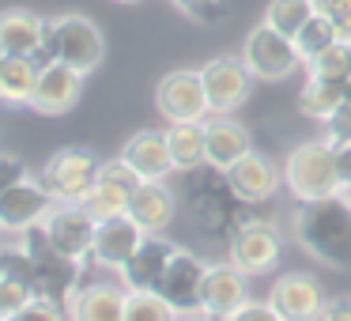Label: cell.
I'll return each mask as SVG.
<instances>
[{
	"instance_id": "obj_1",
	"label": "cell",
	"mask_w": 351,
	"mask_h": 321,
	"mask_svg": "<svg viewBox=\"0 0 351 321\" xmlns=\"http://www.w3.org/2000/svg\"><path fill=\"white\" fill-rule=\"evenodd\" d=\"M291 235L313 261L328 268H351V200L343 193L298 200Z\"/></svg>"
},
{
	"instance_id": "obj_16",
	"label": "cell",
	"mask_w": 351,
	"mask_h": 321,
	"mask_svg": "<svg viewBox=\"0 0 351 321\" xmlns=\"http://www.w3.org/2000/svg\"><path fill=\"white\" fill-rule=\"evenodd\" d=\"M147 238V230L140 227L132 215H117V219L99 223L95 230V246H91V265L99 268H121L125 261L136 253V246Z\"/></svg>"
},
{
	"instance_id": "obj_40",
	"label": "cell",
	"mask_w": 351,
	"mask_h": 321,
	"mask_svg": "<svg viewBox=\"0 0 351 321\" xmlns=\"http://www.w3.org/2000/svg\"><path fill=\"white\" fill-rule=\"evenodd\" d=\"M336 152V178H340V193L351 189V144H332Z\"/></svg>"
},
{
	"instance_id": "obj_25",
	"label": "cell",
	"mask_w": 351,
	"mask_h": 321,
	"mask_svg": "<svg viewBox=\"0 0 351 321\" xmlns=\"http://www.w3.org/2000/svg\"><path fill=\"white\" fill-rule=\"evenodd\" d=\"M80 204H84L99 223H106V219H117V215H129L132 189H129V185H121V182H114V178H102L99 174V185H95Z\"/></svg>"
},
{
	"instance_id": "obj_32",
	"label": "cell",
	"mask_w": 351,
	"mask_h": 321,
	"mask_svg": "<svg viewBox=\"0 0 351 321\" xmlns=\"http://www.w3.org/2000/svg\"><path fill=\"white\" fill-rule=\"evenodd\" d=\"M0 272L34 283V261H31V253H27L23 246H0Z\"/></svg>"
},
{
	"instance_id": "obj_10",
	"label": "cell",
	"mask_w": 351,
	"mask_h": 321,
	"mask_svg": "<svg viewBox=\"0 0 351 321\" xmlns=\"http://www.w3.org/2000/svg\"><path fill=\"white\" fill-rule=\"evenodd\" d=\"M49 204H53L49 189L38 178L27 174L23 182H16L8 193H0V230H4V235H23V230L38 227V223L46 219Z\"/></svg>"
},
{
	"instance_id": "obj_9",
	"label": "cell",
	"mask_w": 351,
	"mask_h": 321,
	"mask_svg": "<svg viewBox=\"0 0 351 321\" xmlns=\"http://www.w3.org/2000/svg\"><path fill=\"white\" fill-rule=\"evenodd\" d=\"M280 253H283V238L272 223L265 219H253L242 223L230 238V265L242 268L245 276H265L280 265Z\"/></svg>"
},
{
	"instance_id": "obj_11",
	"label": "cell",
	"mask_w": 351,
	"mask_h": 321,
	"mask_svg": "<svg viewBox=\"0 0 351 321\" xmlns=\"http://www.w3.org/2000/svg\"><path fill=\"white\" fill-rule=\"evenodd\" d=\"M80 91H84V72H76L72 64H61V61H46L27 106H31L34 114L57 117V114H69V110L76 106Z\"/></svg>"
},
{
	"instance_id": "obj_44",
	"label": "cell",
	"mask_w": 351,
	"mask_h": 321,
	"mask_svg": "<svg viewBox=\"0 0 351 321\" xmlns=\"http://www.w3.org/2000/svg\"><path fill=\"white\" fill-rule=\"evenodd\" d=\"M0 61H4V49H0Z\"/></svg>"
},
{
	"instance_id": "obj_26",
	"label": "cell",
	"mask_w": 351,
	"mask_h": 321,
	"mask_svg": "<svg viewBox=\"0 0 351 321\" xmlns=\"http://www.w3.org/2000/svg\"><path fill=\"white\" fill-rule=\"evenodd\" d=\"M343 91H348V84H332V80L306 76V87H302V95H298V110H302L306 117L325 121V117L343 102Z\"/></svg>"
},
{
	"instance_id": "obj_22",
	"label": "cell",
	"mask_w": 351,
	"mask_h": 321,
	"mask_svg": "<svg viewBox=\"0 0 351 321\" xmlns=\"http://www.w3.org/2000/svg\"><path fill=\"white\" fill-rule=\"evenodd\" d=\"M174 193L167 189L162 182H144L136 193H132V204H129V215L147 230V235H162L174 219Z\"/></svg>"
},
{
	"instance_id": "obj_33",
	"label": "cell",
	"mask_w": 351,
	"mask_h": 321,
	"mask_svg": "<svg viewBox=\"0 0 351 321\" xmlns=\"http://www.w3.org/2000/svg\"><path fill=\"white\" fill-rule=\"evenodd\" d=\"M8 321H69V313H64L49 295H34L31 302H27L19 313H12Z\"/></svg>"
},
{
	"instance_id": "obj_36",
	"label": "cell",
	"mask_w": 351,
	"mask_h": 321,
	"mask_svg": "<svg viewBox=\"0 0 351 321\" xmlns=\"http://www.w3.org/2000/svg\"><path fill=\"white\" fill-rule=\"evenodd\" d=\"M174 8L185 12V16H193L197 23H215V19H223V0H174Z\"/></svg>"
},
{
	"instance_id": "obj_6",
	"label": "cell",
	"mask_w": 351,
	"mask_h": 321,
	"mask_svg": "<svg viewBox=\"0 0 351 321\" xmlns=\"http://www.w3.org/2000/svg\"><path fill=\"white\" fill-rule=\"evenodd\" d=\"M242 61L257 80H268V84H272V80L291 76V72L302 64V57H298V49H295V38L280 34L268 23H257L242 42Z\"/></svg>"
},
{
	"instance_id": "obj_30",
	"label": "cell",
	"mask_w": 351,
	"mask_h": 321,
	"mask_svg": "<svg viewBox=\"0 0 351 321\" xmlns=\"http://www.w3.org/2000/svg\"><path fill=\"white\" fill-rule=\"evenodd\" d=\"M332 42H343L340 34H336V27L328 23L325 16H313L310 23L302 27V31L295 34V49H298V57H302V64L310 61V57H317V54H325Z\"/></svg>"
},
{
	"instance_id": "obj_5",
	"label": "cell",
	"mask_w": 351,
	"mask_h": 321,
	"mask_svg": "<svg viewBox=\"0 0 351 321\" xmlns=\"http://www.w3.org/2000/svg\"><path fill=\"white\" fill-rule=\"evenodd\" d=\"M99 174H102V163L95 152H87V147H61V152L42 167L38 182L49 189L53 200L80 204V200L99 185Z\"/></svg>"
},
{
	"instance_id": "obj_39",
	"label": "cell",
	"mask_w": 351,
	"mask_h": 321,
	"mask_svg": "<svg viewBox=\"0 0 351 321\" xmlns=\"http://www.w3.org/2000/svg\"><path fill=\"white\" fill-rule=\"evenodd\" d=\"M317 321H351V295L325 298V310H321Z\"/></svg>"
},
{
	"instance_id": "obj_7",
	"label": "cell",
	"mask_w": 351,
	"mask_h": 321,
	"mask_svg": "<svg viewBox=\"0 0 351 321\" xmlns=\"http://www.w3.org/2000/svg\"><path fill=\"white\" fill-rule=\"evenodd\" d=\"M155 106L167 117L170 125L178 121H204L212 114L208 106V91L204 80H200V69H174L159 80L155 87Z\"/></svg>"
},
{
	"instance_id": "obj_17",
	"label": "cell",
	"mask_w": 351,
	"mask_h": 321,
	"mask_svg": "<svg viewBox=\"0 0 351 321\" xmlns=\"http://www.w3.org/2000/svg\"><path fill=\"white\" fill-rule=\"evenodd\" d=\"M174 253H178L174 242H167L162 235H147L144 242L136 246V253L117 268V272H121V283L129 291H155Z\"/></svg>"
},
{
	"instance_id": "obj_27",
	"label": "cell",
	"mask_w": 351,
	"mask_h": 321,
	"mask_svg": "<svg viewBox=\"0 0 351 321\" xmlns=\"http://www.w3.org/2000/svg\"><path fill=\"white\" fill-rule=\"evenodd\" d=\"M313 16H317V4H313V0H268L261 23H268V27H276L280 34L295 38Z\"/></svg>"
},
{
	"instance_id": "obj_35",
	"label": "cell",
	"mask_w": 351,
	"mask_h": 321,
	"mask_svg": "<svg viewBox=\"0 0 351 321\" xmlns=\"http://www.w3.org/2000/svg\"><path fill=\"white\" fill-rule=\"evenodd\" d=\"M325 140L328 144H351V102H340L325 117Z\"/></svg>"
},
{
	"instance_id": "obj_18",
	"label": "cell",
	"mask_w": 351,
	"mask_h": 321,
	"mask_svg": "<svg viewBox=\"0 0 351 321\" xmlns=\"http://www.w3.org/2000/svg\"><path fill=\"white\" fill-rule=\"evenodd\" d=\"M125 283H87L69 295V321H125Z\"/></svg>"
},
{
	"instance_id": "obj_14",
	"label": "cell",
	"mask_w": 351,
	"mask_h": 321,
	"mask_svg": "<svg viewBox=\"0 0 351 321\" xmlns=\"http://www.w3.org/2000/svg\"><path fill=\"white\" fill-rule=\"evenodd\" d=\"M204 272H208L204 261L193 257L189 250H178L174 257H170V265H167V272H162V280L155 291H159L182 318L185 313H200V283H204Z\"/></svg>"
},
{
	"instance_id": "obj_38",
	"label": "cell",
	"mask_w": 351,
	"mask_h": 321,
	"mask_svg": "<svg viewBox=\"0 0 351 321\" xmlns=\"http://www.w3.org/2000/svg\"><path fill=\"white\" fill-rule=\"evenodd\" d=\"M27 178V167L23 159H12V155H0V193H8L16 182Z\"/></svg>"
},
{
	"instance_id": "obj_4",
	"label": "cell",
	"mask_w": 351,
	"mask_h": 321,
	"mask_svg": "<svg viewBox=\"0 0 351 321\" xmlns=\"http://www.w3.org/2000/svg\"><path fill=\"white\" fill-rule=\"evenodd\" d=\"M38 227H42V235H46V246L61 261H69V265H76V261H91V246H95L99 219H95L84 204L53 200L49 212H46V219H42Z\"/></svg>"
},
{
	"instance_id": "obj_8",
	"label": "cell",
	"mask_w": 351,
	"mask_h": 321,
	"mask_svg": "<svg viewBox=\"0 0 351 321\" xmlns=\"http://www.w3.org/2000/svg\"><path fill=\"white\" fill-rule=\"evenodd\" d=\"M200 80H204L212 114H234V110L250 99L257 76L245 69L242 57H212V61L200 69Z\"/></svg>"
},
{
	"instance_id": "obj_31",
	"label": "cell",
	"mask_w": 351,
	"mask_h": 321,
	"mask_svg": "<svg viewBox=\"0 0 351 321\" xmlns=\"http://www.w3.org/2000/svg\"><path fill=\"white\" fill-rule=\"evenodd\" d=\"M38 295L31 280H16V276H4L0 280V321H8L12 313H19L31 298Z\"/></svg>"
},
{
	"instance_id": "obj_3",
	"label": "cell",
	"mask_w": 351,
	"mask_h": 321,
	"mask_svg": "<svg viewBox=\"0 0 351 321\" xmlns=\"http://www.w3.org/2000/svg\"><path fill=\"white\" fill-rule=\"evenodd\" d=\"M283 185L295 200H321L340 193V178H336V152L325 136L306 140V144L291 147L283 159Z\"/></svg>"
},
{
	"instance_id": "obj_37",
	"label": "cell",
	"mask_w": 351,
	"mask_h": 321,
	"mask_svg": "<svg viewBox=\"0 0 351 321\" xmlns=\"http://www.w3.org/2000/svg\"><path fill=\"white\" fill-rule=\"evenodd\" d=\"M227 321H283L280 313H276V306L272 302H245V306H238L234 313H230Z\"/></svg>"
},
{
	"instance_id": "obj_2",
	"label": "cell",
	"mask_w": 351,
	"mask_h": 321,
	"mask_svg": "<svg viewBox=\"0 0 351 321\" xmlns=\"http://www.w3.org/2000/svg\"><path fill=\"white\" fill-rule=\"evenodd\" d=\"M102 54H106L102 31L87 16L64 12V16H57V19H46L42 64H46V61H61V64H72L76 72H84V76H87V72H95L102 64Z\"/></svg>"
},
{
	"instance_id": "obj_21",
	"label": "cell",
	"mask_w": 351,
	"mask_h": 321,
	"mask_svg": "<svg viewBox=\"0 0 351 321\" xmlns=\"http://www.w3.org/2000/svg\"><path fill=\"white\" fill-rule=\"evenodd\" d=\"M204 140H208V163L215 170H227L234 167L242 155L253 152V140L245 132V125H238L234 117L227 114H215L212 121H204Z\"/></svg>"
},
{
	"instance_id": "obj_46",
	"label": "cell",
	"mask_w": 351,
	"mask_h": 321,
	"mask_svg": "<svg viewBox=\"0 0 351 321\" xmlns=\"http://www.w3.org/2000/svg\"><path fill=\"white\" fill-rule=\"evenodd\" d=\"M0 280H4V272H0Z\"/></svg>"
},
{
	"instance_id": "obj_12",
	"label": "cell",
	"mask_w": 351,
	"mask_h": 321,
	"mask_svg": "<svg viewBox=\"0 0 351 321\" xmlns=\"http://www.w3.org/2000/svg\"><path fill=\"white\" fill-rule=\"evenodd\" d=\"M250 302V276L242 268L227 265H208L204 283H200V313L215 321H227L238 306Z\"/></svg>"
},
{
	"instance_id": "obj_19",
	"label": "cell",
	"mask_w": 351,
	"mask_h": 321,
	"mask_svg": "<svg viewBox=\"0 0 351 321\" xmlns=\"http://www.w3.org/2000/svg\"><path fill=\"white\" fill-rule=\"evenodd\" d=\"M121 159L129 163V167L144 178V182H162V178L174 170L167 132H155V129H144V132H136V136L125 140Z\"/></svg>"
},
{
	"instance_id": "obj_42",
	"label": "cell",
	"mask_w": 351,
	"mask_h": 321,
	"mask_svg": "<svg viewBox=\"0 0 351 321\" xmlns=\"http://www.w3.org/2000/svg\"><path fill=\"white\" fill-rule=\"evenodd\" d=\"M343 102H351V80H348V91H343Z\"/></svg>"
},
{
	"instance_id": "obj_29",
	"label": "cell",
	"mask_w": 351,
	"mask_h": 321,
	"mask_svg": "<svg viewBox=\"0 0 351 321\" xmlns=\"http://www.w3.org/2000/svg\"><path fill=\"white\" fill-rule=\"evenodd\" d=\"M125 321H182V313H178L159 291H129Z\"/></svg>"
},
{
	"instance_id": "obj_43",
	"label": "cell",
	"mask_w": 351,
	"mask_h": 321,
	"mask_svg": "<svg viewBox=\"0 0 351 321\" xmlns=\"http://www.w3.org/2000/svg\"><path fill=\"white\" fill-rule=\"evenodd\" d=\"M343 197H348V200H351V189H343Z\"/></svg>"
},
{
	"instance_id": "obj_15",
	"label": "cell",
	"mask_w": 351,
	"mask_h": 321,
	"mask_svg": "<svg viewBox=\"0 0 351 321\" xmlns=\"http://www.w3.org/2000/svg\"><path fill=\"white\" fill-rule=\"evenodd\" d=\"M223 178H227L230 193H234L238 200H245V204H261V200L276 197V189H280V182H283V170L276 167L268 155L250 152V155H242L234 167L223 170Z\"/></svg>"
},
{
	"instance_id": "obj_41",
	"label": "cell",
	"mask_w": 351,
	"mask_h": 321,
	"mask_svg": "<svg viewBox=\"0 0 351 321\" xmlns=\"http://www.w3.org/2000/svg\"><path fill=\"white\" fill-rule=\"evenodd\" d=\"M182 321H215V318H208V313H185Z\"/></svg>"
},
{
	"instance_id": "obj_24",
	"label": "cell",
	"mask_w": 351,
	"mask_h": 321,
	"mask_svg": "<svg viewBox=\"0 0 351 321\" xmlns=\"http://www.w3.org/2000/svg\"><path fill=\"white\" fill-rule=\"evenodd\" d=\"M170 159L174 170H197L200 163H208V140H204V121H178L167 129Z\"/></svg>"
},
{
	"instance_id": "obj_34",
	"label": "cell",
	"mask_w": 351,
	"mask_h": 321,
	"mask_svg": "<svg viewBox=\"0 0 351 321\" xmlns=\"http://www.w3.org/2000/svg\"><path fill=\"white\" fill-rule=\"evenodd\" d=\"M317 4V16H325L336 27L343 42H351V0H313Z\"/></svg>"
},
{
	"instance_id": "obj_28",
	"label": "cell",
	"mask_w": 351,
	"mask_h": 321,
	"mask_svg": "<svg viewBox=\"0 0 351 321\" xmlns=\"http://www.w3.org/2000/svg\"><path fill=\"white\" fill-rule=\"evenodd\" d=\"M306 76L332 80V84H348L351 80V42H332L325 54L306 61Z\"/></svg>"
},
{
	"instance_id": "obj_45",
	"label": "cell",
	"mask_w": 351,
	"mask_h": 321,
	"mask_svg": "<svg viewBox=\"0 0 351 321\" xmlns=\"http://www.w3.org/2000/svg\"><path fill=\"white\" fill-rule=\"evenodd\" d=\"M121 4H132V0H121Z\"/></svg>"
},
{
	"instance_id": "obj_13",
	"label": "cell",
	"mask_w": 351,
	"mask_h": 321,
	"mask_svg": "<svg viewBox=\"0 0 351 321\" xmlns=\"http://www.w3.org/2000/svg\"><path fill=\"white\" fill-rule=\"evenodd\" d=\"M268 302L283 321H317L325 310V291L310 272H283L268 291Z\"/></svg>"
},
{
	"instance_id": "obj_20",
	"label": "cell",
	"mask_w": 351,
	"mask_h": 321,
	"mask_svg": "<svg viewBox=\"0 0 351 321\" xmlns=\"http://www.w3.org/2000/svg\"><path fill=\"white\" fill-rule=\"evenodd\" d=\"M46 42V19L27 8H4L0 12V49L16 57H38Z\"/></svg>"
},
{
	"instance_id": "obj_23",
	"label": "cell",
	"mask_w": 351,
	"mask_h": 321,
	"mask_svg": "<svg viewBox=\"0 0 351 321\" xmlns=\"http://www.w3.org/2000/svg\"><path fill=\"white\" fill-rule=\"evenodd\" d=\"M38 72H42L38 57L4 54V61H0V102H8V106H27L31 95H34V84H38Z\"/></svg>"
}]
</instances>
